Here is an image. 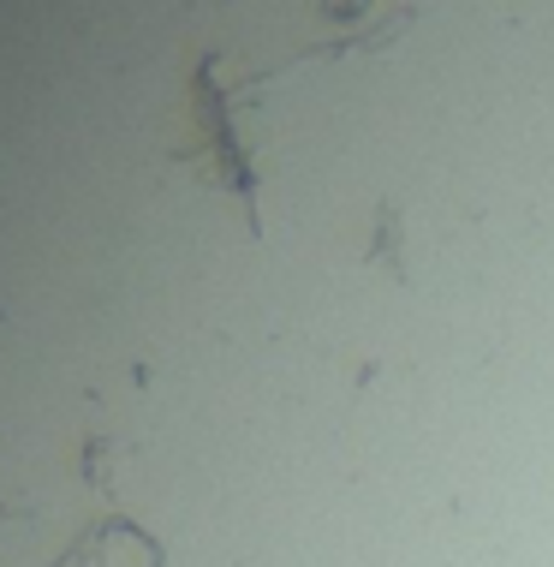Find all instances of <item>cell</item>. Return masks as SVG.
Returning <instances> with one entry per match:
<instances>
[{
	"label": "cell",
	"instance_id": "obj_1",
	"mask_svg": "<svg viewBox=\"0 0 554 567\" xmlns=\"http://www.w3.org/2000/svg\"><path fill=\"white\" fill-rule=\"evenodd\" d=\"M102 460H107V442L90 436L79 472L102 489V514L84 519V526L72 532V544L60 549L49 567H167V544L149 526H137V519L114 502V489H107V478H102Z\"/></svg>",
	"mask_w": 554,
	"mask_h": 567
},
{
	"label": "cell",
	"instance_id": "obj_2",
	"mask_svg": "<svg viewBox=\"0 0 554 567\" xmlns=\"http://www.w3.org/2000/svg\"><path fill=\"white\" fill-rule=\"evenodd\" d=\"M12 519H30V508H24V502H12L7 489H0V526H12Z\"/></svg>",
	"mask_w": 554,
	"mask_h": 567
}]
</instances>
